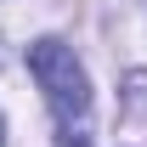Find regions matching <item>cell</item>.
<instances>
[{
	"mask_svg": "<svg viewBox=\"0 0 147 147\" xmlns=\"http://www.w3.org/2000/svg\"><path fill=\"white\" fill-rule=\"evenodd\" d=\"M28 74L40 79V91H45V102H51V113L62 125L85 119V108H91V79L79 68L74 45H62V40H34V45H28Z\"/></svg>",
	"mask_w": 147,
	"mask_h": 147,
	"instance_id": "1",
	"label": "cell"
},
{
	"mask_svg": "<svg viewBox=\"0 0 147 147\" xmlns=\"http://www.w3.org/2000/svg\"><path fill=\"white\" fill-rule=\"evenodd\" d=\"M130 91H136V96H130V108L142 113V108H147V74H136V79H130Z\"/></svg>",
	"mask_w": 147,
	"mask_h": 147,
	"instance_id": "2",
	"label": "cell"
},
{
	"mask_svg": "<svg viewBox=\"0 0 147 147\" xmlns=\"http://www.w3.org/2000/svg\"><path fill=\"white\" fill-rule=\"evenodd\" d=\"M0 147H6V125H0Z\"/></svg>",
	"mask_w": 147,
	"mask_h": 147,
	"instance_id": "3",
	"label": "cell"
}]
</instances>
